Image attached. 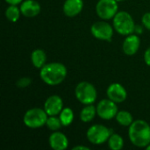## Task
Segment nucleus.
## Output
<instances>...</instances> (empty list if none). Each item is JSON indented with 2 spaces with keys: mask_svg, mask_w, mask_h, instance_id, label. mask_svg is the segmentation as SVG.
<instances>
[{
  "mask_svg": "<svg viewBox=\"0 0 150 150\" xmlns=\"http://www.w3.org/2000/svg\"><path fill=\"white\" fill-rule=\"evenodd\" d=\"M68 75L66 66L58 62L46 63L40 69V78L49 86H56L63 83Z\"/></svg>",
  "mask_w": 150,
  "mask_h": 150,
  "instance_id": "1",
  "label": "nucleus"
},
{
  "mask_svg": "<svg viewBox=\"0 0 150 150\" xmlns=\"http://www.w3.org/2000/svg\"><path fill=\"white\" fill-rule=\"evenodd\" d=\"M130 142L137 148H145L150 143V125L144 120H134L128 127Z\"/></svg>",
  "mask_w": 150,
  "mask_h": 150,
  "instance_id": "2",
  "label": "nucleus"
},
{
  "mask_svg": "<svg viewBox=\"0 0 150 150\" xmlns=\"http://www.w3.org/2000/svg\"><path fill=\"white\" fill-rule=\"evenodd\" d=\"M135 25L133 16L126 11H119L112 18V25L115 32L122 36L134 33Z\"/></svg>",
  "mask_w": 150,
  "mask_h": 150,
  "instance_id": "3",
  "label": "nucleus"
},
{
  "mask_svg": "<svg viewBox=\"0 0 150 150\" xmlns=\"http://www.w3.org/2000/svg\"><path fill=\"white\" fill-rule=\"evenodd\" d=\"M75 97L83 105H92L98 99V91L91 83L82 81L75 88Z\"/></svg>",
  "mask_w": 150,
  "mask_h": 150,
  "instance_id": "4",
  "label": "nucleus"
},
{
  "mask_svg": "<svg viewBox=\"0 0 150 150\" xmlns=\"http://www.w3.org/2000/svg\"><path fill=\"white\" fill-rule=\"evenodd\" d=\"M48 115L44 108L33 107L28 109L23 116L24 125L31 129H37L46 126Z\"/></svg>",
  "mask_w": 150,
  "mask_h": 150,
  "instance_id": "5",
  "label": "nucleus"
},
{
  "mask_svg": "<svg viewBox=\"0 0 150 150\" xmlns=\"http://www.w3.org/2000/svg\"><path fill=\"white\" fill-rule=\"evenodd\" d=\"M113 133L112 128L102 124H94L91 126L86 132V138L93 145H103L107 142L109 137Z\"/></svg>",
  "mask_w": 150,
  "mask_h": 150,
  "instance_id": "6",
  "label": "nucleus"
},
{
  "mask_svg": "<svg viewBox=\"0 0 150 150\" xmlns=\"http://www.w3.org/2000/svg\"><path fill=\"white\" fill-rule=\"evenodd\" d=\"M113 25L107 22V20H99L94 22L91 26V35L98 40L103 41H112V36L114 34Z\"/></svg>",
  "mask_w": 150,
  "mask_h": 150,
  "instance_id": "7",
  "label": "nucleus"
},
{
  "mask_svg": "<svg viewBox=\"0 0 150 150\" xmlns=\"http://www.w3.org/2000/svg\"><path fill=\"white\" fill-rule=\"evenodd\" d=\"M95 11L100 19L111 20L119 11V3L116 0H98Z\"/></svg>",
  "mask_w": 150,
  "mask_h": 150,
  "instance_id": "8",
  "label": "nucleus"
},
{
  "mask_svg": "<svg viewBox=\"0 0 150 150\" xmlns=\"http://www.w3.org/2000/svg\"><path fill=\"white\" fill-rule=\"evenodd\" d=\"M96 107L98 116L104 120H111L115 119L118 112L120 111L118 108V104L108 98L98 101Z\"/></svg>",
  "mask_w": 150,
  "mask_h": 150,
  "instance_id": "9",
  "label": "nucleus"
},
{
  "mask_svg": "<svg viewBox=\"0 0 150 150\" xmlns=\"http://www.w3.org/2000/svg\"><path fill=\"white\" fill-rule=\"evenodd\" d=\"M106 96L113 102L121 104L127 98V91L121 83H112L106 89Z\"/></svg>",
  "mask_w": 150,
  "mask_h": 150,
  "instance_id": "10",
  "label": "nucleus"
},
{
  "mask_svg": "<svg viewBox=\"0 0 150 150\" xmlns=\"http://www.w3.org/2000/svg\"><path fill=\"white\" fill-rule=\"evenodd\" d=\"M64 107L62 98L56 94L49 96L44 102L43 108L48 116L59 115Z\"/></svg>",
  "mask_w": 150,
  "mask_h": 150,
  "instance_id": "11",
  "label": "nucleus"
},
{
  "mask_svg": "<svg viewBox=\"0 0 150 150\" xmlns=\"http://www.w3.org/2000/svg\"><path fill=\"white\" fill-rule=\"evenodd\" d=\"M141 47V39L138 34L131 33L123 40L122 43V51L125 54L128 56H133L139 51Z\"/></svg>",
  "mask_w": 150,
  "mask_h": 150,
  "instance_id": "12",
  "label": "nucleus"
},
{
  "mask_svg": "<svg viewBox=\"0 0 150 150\" xmlns=\"http://www.w3.org/2000/svg\"><path fill=\"white\" fill-rule=\"evenodd\" d=\"M48 144L54 150H65L69 148V142L67 135L59 131L52 132L48 138Z\"/></svg>",
  "mask_w": 150,
  "mask_h": 150,
  "instance_id": "13",
  "label": "nucleus"
},
{
  "mask_svg": "<svg viewBox=\"0 0 150 150\" xmlns=\"http://www.w3.org/2000/svg\"><path fill=\"white\" fill-rule=\"evenodd\" d=\"M19 8L21 14L25 18H35L41 11V5L37 0H24Z\"/></svg>",
  "mask_w": 150,
  "mask_h": 150,
  "instance_id": "14",
  "label": "nucleus"
},
{
  "mask_svg": "<svg viewBox=\"0 0 150 150\" xmlns=\"http://www.w3.org/2000/svg\"><path fill=\"white\" fill-rule=\"evenodd\" d=\"M83 6V0H65L62 5V11L67 17L74 18L82 12Z\"/></svg>",
  "mask_w": 150,
  "mask_h": 150,
  "instance_id": "15",
  "label": "nucleus"
},
{
  "mask_svg": "<svg viewBox=\"0 0 150 150\" xmlns=\"http://www.w3.org/2000/svg\"><path fill=\"white\" fill-rule=\"evenodd\" d=\"M31 62L33 66L40 69L47 63V54L41 48H36L31 53Z\"/></svg>",
  "mask_w": 150,
  "mask_h": 150,
  "instance_id": "16",
  "label": "nucleus"
},
{
  "mask_svg": "<svg viewBox=\"0 0 150 150\" xmlns=\"http://www.w3.org/2000/svg\"><path fill=\"white\" fill-rule=\"evenodd\" d=\"M98 116L97 114V107L92 105H86L83 107L79 113L80 120L83 123H90L91 122L94 118Z\"/></svg>",
  "mask_w": 150,
  "mask_h": 150,
  "instance_id": "17",
  "label": "nucleus"
},
{
  "mask_svg": "<svg viewBox=\"0 0 150 150\" xmlns=\"http://www.w3.org/2000/svg\"><path fill=\"white\" fill-rule=\"evenodd\" d=\"M115 120L119 125H120L121 127H129L134 120L132 113L126 110L119 111L115 117Z\"/></svg>",
  "mask_w": 150,
  "mask_h": 150,
  "instance_id": "18",
  "label": "nucleus"
},
{
  "mask_svg": "<svg viewBox=\"0 0 150 150\" xmlns=\"http://www.w3.org/2000/svg\"><path fill=\"white\" fill-rule=\"evenodd\" d=\"M124 144L123 137L117 133H112L107 141L108 148L111 150H121L124 148Z\"/></svg>",
  "mask_w": 150,
  "mask_h": 150,
  "instance_id": "19",
  "label": "nucleus"
},
{
  "mask_svg": "<svg viewBox=\"0 0 150 150\" xmlns=\"http://www.w3.org/2000/svg\"><path fill=\"white\" fill-rule=\"evenodd\" d=\"M58 116H59L63 127L70 126L73 123L74 119H75L74 111L70 107H63V109L62 110V112H60V114Z\"/></svg>",
  "mask_w": 150,
  "mask_h": 150,
  "instance_id": "20",
  "label": "nucleus"
},
{
  "mask_svg": "<svg viewBox=\"0 0 150 150\" xmlns=\"http://www.w3.org/2000/svg\"><path fill=\"white\" fill-rule=\"evenodd\" d=\"M21 11L18 5H9L4 11L5 18L12 23H16L21 16Z\"/></svg>",
  "mask_w": 150,
  "mask_h": 150,
  "instance_id": "21",
  "label": "nucleus"
},
{
  "mask_svg": "<svg viewBox=\"0 0 150 150\" xmlns=\"http://www.w3.org/2000/svg\"><path fill=\"white\" fill-rule=\"evenodd\" d=\"M46 127L49 131L54 132V131H59L63 126L62 124L59 116L55 115V116H48L46 122Z\"/></svg>",
  "mask_w": 150,
  "mask_h": 150,
  "instance_id": "22",
  "label": "nucleus"
},
{
  "mask_svg": "<svg viewBox=\"0 0 150 150\" xmlns=\"http://www.w3.org/2000/svg\"><path fill=\"white\" fill-rule=\"evenodd\" d=\"M32 82H33L32 78H30L28 76H23V77L18 79V81L16 82V85L19 89H25V88L30 86Z\"/></svg>",
  "mask_w": 150,
  "mask_h": 150,
  "instance_id": "23",
  "label": "nucleus"
},
{
  "mask_svg": "<svg viewBox=\"0 0 150 150\" xmlns=\"http://www.w3.org/2000/svg\"><path fill=\"white\" fill-rule=\"evenodd\" d=\"M142 24L145 27V29L150 31V11L146 12L142 17Z\"/></svg>",
  "mask_w": 150,
  "mask_h": 150,
  "instance_id": "24",
  "label": "nucleus"
},
{
  "mask_svg": "<svg viewBox=\"0 0 150 150\" xmlns=\"http://www.w3.org/2000/svg\"><path fill=\"white\" fill-rule=\"evenodd\" d=\"M143 60H144L145 64L150 67V47L145 50L144 54H143Z\"/></svg>",
  "mask_w": 150,
  "mask_h": 150,
  "instance_id": "25",
  "label": "nucleus"
},
{
  "mask_svg": "<svg viewBox=\"0 0 150 150\" xmlns=\"http://www.w3.org/2000/svg\"><path fill=\"white\" fill-rule=\"evenodd\" d=\"M144 26L143 25H135V28H134V33H136V34H142L143 33V31H144Z\"/></svg>",
  "mask_w": 150,
  "mask_h": 150,
  "instance_id": "26",
  "label": "nucleus"
},
{
  "mask_svg": "<svg viewBox=\"0 0 150 150\" xmlns=\"http://www.w3.org/2000/svg\"><path fill=\"white\" fill-rule=\"evenodd\" d=\"M9 5H19L24 0H4Z\"/></svg>",
  "mask_w": 150,
  "mask_h": 150,
  "instance_id": "27",
  "label": "nucleus"
},
{
  "mask_svg": "<svg viewBox=\"0 0 150 150\" xmlns=\"http://www.w3.org/2000/svg\"><path fill=\"white\" fill-rule=\"evenodd\" d=\"M72 150H90V148L87 146H83V145H77L72 148Z\"/></svg>",
  "mask_w": 150,
  "mask_h": 150,
  "instance_id": "28",
  "label": "nucleus"
},
{
  "mask_svg": "<svg viewBox=\"0 0 150 150\" xmlns=\"http://www.w3.org/2000/svg\"><path fill=\"white\" fill-rule=\"evenodd\" d=\"M118 3H122V2H125V1H127V0H116Z\"/></svg>",
  "mask_w": 150,
  "mask_h": 150,
  "instance_id": "29",
  "label": "nucleus"
},
{
  "mask_svg": "<svg viewBox=\"0 0 150 150\" xmlns=\"http://www.w3.org/2000/svg\"><path fill=\"white\" fill-rule=\"evenodd\" d=\"M146 149L150 150V143L149 144V145H148V146H147V147H146Z\"/></svg>",
  "mask_w": 150,
  "mask_h": 150,
  "instance_id": "30",
  "label": "nucleus"
}]
</instances>
